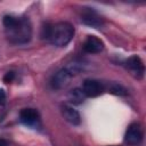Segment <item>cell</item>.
Listing matches in <instances>:
<instances>
[{
  "label": "cell",
  "mask_w": 146,
  "mask_h": 146,
  "mask_svg": "<svg viewBox=\"0 0 146 146\" xmlns=\"http://www.w3.org/2000/svg\"><path fill=\"white\" fill-rule=\"evenodd\" d=\"M19 119L24 124L33 127L38 124L40 116H39L38 111L34 108H23L19 113Z\"/></svg>",
  "instance_id": "9"
},
{
  "label": "cell",
  "mask_w": 146,
  "mask_h": 146,
  "mask_svg": "<svg viewBox=\"0 0 146 146\" xmlns=\"http://www.w3.org/2000/svg\"><path fill=\"white\" fill-rule=\"evenodd\" d=\"M81 90L86 97H97L103 94V91L105 90V86L98 80L87 79L84 80Z\"/></svg>",
  "instance_id": "4"
},
{
  "label": "cell",
  "mask_w": 146,
  "mask_h": 146,
  "mask_svg": "<svg viewBox=\"0 0 146 146\" xmlns=\"http://www.w3.org/2000/svg\"><path fill=\"white\" fill-rule=\"evenodd\" d=\"M110 92H113L115 95H120V96H124L127 95V89L124 87H122L121 84L119 83H115V82H112L110 84V88H108Z\"/></svg>",
  "instance_id": "12"
},
{
  "label": "cell",
  "mask_w": 146,
  "mask_h": 146,
  "mask_svg": "<svg viewBox=\"0 0 146 146\" xmlns=\"http://www.w3.org/2000/svg\"><path fill=\"white\" fill-rule=\"evenodd\" d=\"M84 97H86V96L83 95L82 90L79 89V88H75V89L71 90L70 94H68V100H70V103H72V104H81V103L83 102Z\"/></svg>",
  "instance_id": "11"
},
{
  "label": "cell",
  "mask_w": 146,
  "mask_h": 146,
  "mask_svg": "<svg viewBox=\"0 0 146 146\" xmlns=\"http://www.w3.org/2000/svg\"><path fill=\"white\" fill-rule=\"evenodd\" d=\"M125 67L131 72V74L137 78L141 79L145 73V67L141 59L138 56H131L125 60Z\"/></svg>",
  "instance_id": "7"
},
{
  "label": "cell",
  "mask_w": 146,
  "mask_h": 146,
  "mask_svg": "<svg viewBox=\"0 0 146 146\" xmlns=\"http://www.w3.org/2000/svg\"><path fill=\"white\" fill-rule=\"evenodd\" d=\"M104 49V43L95 35H89L83 42V50L89 54H98Z\"/></svg>",
  "instance_id": "8"
},
{
  "label": "cell",
  "mask_w": 146,
  "mask_h": 146,
  "mask_svg": "<svg viewBox=\"0 0 146 146\" xmlns=\"http://www.w3.org/2000/svg\"><path fill=\"white\" fill-rule=\"evenodd\" d=\"M80 71V67L78 64H71L62 70H59L51 79V86L55 89H62L65 88L68 83L70 80L78 74V72Z\"/></svg>",
  "instance_id": "3"
},
{
  "label": "cell",
  "mask_w": 146,
  "mask_h": 146,
  "mask_svg": "<svg viewBox=\"0 0 146 146\" xmlns=\"http://www.w3.org/2000/svg\"><path fill=\"white\" fill-rule=\"evenodd\" d=\"M14 78H15L14 72H8V73H6V75L3 76V81L7 82V83H9V82H11V81L14 80Z\"/></svg>",
  "instance_id": "13"
},
{
  "label": "cell",
  "mask_w": 146,
  "mask_h": 146,
  "mask_svg": "<svg viewBox=\"0 0 146 146\" xmlns=\"http://www.w3.org/2000/svg\"><path fill=\"white\" fill-rule=\"evenodd\" d=\"M62 114H63L64 119L73 125H78L81 122V117H80L79 112L76 110H74L72 106H68V105L62 106Z\"/></svg>",
  "instance_id": "10"
},
{
  "label": "cell",
  "mask_w": 146,
  "mask_h": 146,
  "mask_svg": "<svg viewBox=\"0 0 146 146\" xmlns=\"http://www.w3.org/2000/svg\"><path fill=\"white\" fill-rule=\"evenodd\" d=\"M7 39L14 44L27 43L32 38V26L27 18L6 15L2 19Z\"/></svg>",
  "instance_id": "1"
},
{
  "label": "cell",
  "mask_w": 146,
  "mask_h": 146,
  "mask_svg": "<svg viewBox=\"0 0 146 146\" xmlns=\"http://www.w3.org/2000/svg\"><path fill=\"white\" fill-rule=\"evenodd\" d=\"M143 139V128L139 123H131L124 135V140L129 145H137Z\"/></svg>",
  "instance_id": "6"
},
{
  "label": "cell",
  "mask_w": 146,
  "mask_h": 146,
  "mask_svg": "<svg viewBox=\"0 0 146 146\" xmlns=\"http://www.w3.org/2000/svg\"><path fill=\"white\" fill-rule=\"evenodd\" d=\"M42 31V38L47 39L56 47H65L74 36V27L68 22H58L54 25H47Z\"/></svg>",
  "instance_id": "2"
},
{
  "label": "cell",
  "mask_w": 146,
  "mask_h": 146,
  "mask_svg": "<svg viewBox=\"0 0 146 146\" xmlns=\"http://www.w3.org/2000/svg\"><path fill=\"white\" fill-rule=\"evenodd\" d=\"M81 22L92 27H100L103 25V18L100 17V15H98L97 11L90 8H82Z\"/></svg>",
  "instance_id": "5"
},
{
  "label": "cell",
  "mask_w": 146,
  "mask_h": 146,
  "mask_svg": "<svg viewBox=\"0 0 146 146\" xmlns=\"http://www.w3.org/2000/svg\"><path fill=\"white\" fill-rule=\"evenodd\" d=\"M6 103V94L2 89H0V105H3Z\"/></svg>",
  "instance_id": "14"
}]
</instances>
